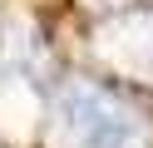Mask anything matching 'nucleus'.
Returning <instances> with one entry per match:
<instances>
[{
	"mask_svg": "<svg viewBox=\"0 0 153 148\" xmlns=\"http://www.w3.org/2000/svg\"><path fill=\"white\" fill-rule=\"evenodd\" d=\"M54 123L69 148H143L148 128L133 104L104 84H64L54 99Z\"/></svg>",
	"mask_w": 153,
	"mask_h": 148,
	"instance_id": "nucleus-1",
	"label": "nucleus"
}]
</instances>
